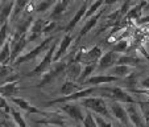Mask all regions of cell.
<instances>
[{
  "label": "cell",
  "instance_id": "obj_9",
  "mask_svg": "<svg viewBox=\"0 0 149 127\" xmlns=\"http://www.w3.org/2000/svg\"><path fill=\"white\" fill-rule=\"evenodd\" d=\"M46 20L41 19V17H37V19L33 20L31 28L29 31L26 32V40H28V44L29 42H34L37 40H40L44 34V25H45Z\"/></svg>",
  "mask_w": 149,
  "mask_h": 127
},
{
  "label": "cell",
  "instance_id": "obj_50",
  "mask_svg": "<svg viewBox=\"0 0 149 127\" xmlns=\"http://www.w3.org/2000/svg\"><path fill=\"white\" fill-rule=\"evenodd\" d=\"M68 1H69V3H70V1H71V0H68Z\"/></svg>",
  "mask_w": 149,
  "mask_h": 127
},
{
  "label": "cell",
  "instance_id": "obj_26",
  "mask_svg": "<svg viewBox=\"0 0 149 127\" xmlns=\"http://www.w3.org/2000/svg\"><path fill=\"white\" fill-rule=\"evenodd\" d=\"M141 62V60L139 57H135V56H125V54H120L118 58V62H116V65H127V66H133L139 65Z\"/></svg>",
  "mask_w": 149,
  "mask_h": 127
},
{
  "label": "cell",
  "instance_id": "obj_16",
  "mask_svg": "<svg viewBox=\"0 0 149 127\" xmlns=\"http://www.w3.org/2000/svg\"><path fill=\"white\" fill-rule=\"evenodd\" d=\"M88 0H86V1H83V3L81 4V7L78 8V11H77V13L73 16V19L69 21V24L66 25V28H65V32L66 33H70L71 31L74 29V27L77 25V24L81 21L82 19L84 17V13H86V11H87V7H88Z\"/></svg>",
  "mask_w": 149,
  "mask_h": 127
},
{
  "label": "cell",
  "instance_id": "obj_7",
  "mask_svg": "<svg viewBox=\"0 0 149 127\" xmlns=\"http://www.w3.org/2000/svg\"><path fill=\"white\" fill-rule=\"evenodd\" d=\"M61 111L69 116L70 119L75 122L82 123L84 118V113L82 110V106L78 102H66V103H61Z\"/></svg>",
  "mask_w": 149,
  "mask_h": 127
},
{
  "label": "cell",
  "instance_id": "obj_14",
  "mask_svg": "<svg viewBox=\"0 0 149 127\" xmlns=\"http://www.w3.org/2000/svg\"><path fill=\"white\" fill-rule=\"evenodd\" d=\"M119 56H120V54L113 52V51L107 52V53H103L98 61L96 69H98V70H108V69L112 68L113 65H116Z\"/></svg>",
  "mask_w": 149,
  "mask_h": 127
},
{
  "label": "cell",
  "instance_id": "obj_32",
  "mask_svg": "<svg viewBox=\"0 0 149 127\" xmlns=\"http://www.w3.org/2000/svg\"><path fill=\"white\" fill-rule=\"evenodd\" d=\"M9 114L12 115V118H13V122L17 124V127H28V126H26L25 119H24L23 115H21V113H19L16 109L11 107V111H9Z\"/></svg>",
  "mask_w": 149,
  "mask_h": 127
},
{
  "label": "cell",
  "instance_id": "obj_15",
  "mask_svg": "<svg viewBox=\"0 0 149 127\" xmlns=\"http://www.w3.org/2000/svg\"><path fill=\"white\" fill-rule=\"evenodd\" d=\"M65 122H66V116L63 114H59V113H49V115H46L44 119H40V121H36V123L38 124H53V126H65Z\"/></svg>",
  "mask_w": 149,
  "mask_h": 127
},
{
  "label": "cell",
  "instance_id": "obj_44",
  "mask_svg": "<svg viewBox=\"0 0 149 127\" xmlns=\"http://www.w3.org/2000/svg\"><path fill=\"white\" fill-rule=\"evenodd\" d=\"M36 124H37V126H36V127H46V126H45V124H38V123H36Z\"/></svg>",
  "mask_w": 149,
  "mask_h": 127
},
{
  "label": "cell",
  "instance_id": "obj_3",
  "mask_svg": "<svg viewBox=\"0 0 149 127\" xmlns=\"http://www.w3.org/2000/svg\"><path fill=\"white\" fill-rule=\"evenodd\" d=\"M69 64H70V62L65 61V60H59V61L53 62L50 68L42 74V78H41V81L38 82L37 88L42 89V88H45V86H48L49 83H52V82H53L54 79L59 76V74L63 73V72L66 70V68H68Z\"/></svg>",
  "mask_w": 149,
  "mask_h": 127
},
{
  "label": "cell",
  "instance_id": "obj_21",
  "mask_svg": "<svg viewBox=\"0 0 149 127\" xmlns=\"http://www.w3.org/2000/svg\"><path fill=\"white\" fill-rule=\"evenodd\" d=\"M82 69H83V66H82L81 64H78V62H70L65 70L68 79L77 82L79 78V76H81V73H82Z\"/></svg>",
  "mask_w": 149,
  "mask_h": 127
},
{
  "label": "cell",
  "instance_id": "obj_11",
  "mask_svg": "<svg viewBox=\"0 0 149 127\" xmlns=\"http://www.w3.org/2000/svg\"><path fill=\"white\" fill-rule=\"evenodd\" d=\"M108 110L111 113V116L116 118L120 124L123 126H127L130 123V118H128V114H127V110L120 105V102H116V101H112L111 103H108Z\"/></svg>",
  "mask_w": 149,
  "mask_h": 127
},
{
  "label": "cell",
  "instance_id": "obj_36",
  "mask_svg": "<svg viewBox=\"0 0 149 127\" xmlns=\"http://www.w3.org/2000/svg\"><path fill=\"white\" fill-rule=\"evenodd\" d=\"M82 127H96V123H95V119H94V115L91 111H86L84 114V118H83V122H82Z\"/></svg>",
  "mask_w": 149,
  "mask_h": 127
},
{
  "label": "cell",
  "instance_id": "obj_19",
  "mask_svg": "<svg viewBox=\"0 0 149 127\" xmlns=\"http://www.w3.org/2000/svg\"><path fill=\"white\" fill-rule=\"evenodd\" d=\"M102 15H103V9H99V11L96 12V13L94 15V16L88 17V19L86 20V24H84V25L82 27L81 32H79L78 37H77V41H79V40H81L83 36H86V34H87L88 32H90L91 29H93L94 27H95L96 24H98V21H99V19H100Z\"/></svg>",
  "mask_w": 149,
  "mask_h": 127
},
{
  "label": "cell",
  "instance_id": "obj_25",
  "mask_svg": "<svg viewBox=\"0 0 149 127\" xmlns=\"http://www.w3.org/2000/svg\"><path fill=\"white\" fill-rule=\"evenodd\" d=\"M139 77H140V73H131L128 74V76L125 77V78H121L123 79V86L124 88H127V90H132V89H135L136 86H139V82H140V79H139Z\"/></svg>",
  "mask_w": 149,
  "mask_h": 127
},
{
  "label": "cell",
  "instance_id": "obj_38",
  "mask_svg": "<svg viewBox=\"0 0 149 127\" xmlns=\"http://www.w3.org/2000/svg\"><path fill=\"white\" fill-rule=\"evenodd\" d=\"M93 115H94V119H95L96 127H112V123L110 121H107L106 118L98 115V114H93Z\"/></svg>",
  "mask_w": 149,
  "mask_h": 127
},
{
  "label": "cell",
  "instance_id": "obj_20",
  "mask_svg": "<svg viewBox=\"0 0 149 127\" xmlns=\"http://www.w3.org/2000/svg\"><path fill=\"white\" fill-rule=\"evenodd\" d=\"M145 6H146V1H141V3L136 4L132 8H130V11L127 12L124 17H125L128 21H131V23H133V21L136 23L139 19L143 17V9L145 8Z\"/></svg>",
  "mask_w": 149,
  "mask_h": 127
},
{
  "label": "cell",
  "instance_id": "obj_37",
  "mask_svg": "<svg viewBox=\"0 0 149 127\" xmlns=\"http://www.w3.org/2000/svg\"><path fill=\"white\" fill-rule=\"evenodd\" d=\"M8 40V21L0 25V49Z\"/></svg>",
  "mask_w": 149,
  "mask_h": 127
},
{
  "label": "cell",
  "instance_id": "obj_49",
  "mask_svg": "<svg viewBox=\"0 0 149 127\" xmlns=\"http://www.w3.org/2000/svg\"><path fill=\"white\" fill-rule=\"evenodd\" d=\"M143 1H148V0H143Z\"/></svg>",
  "mask_w": 149,
  "mask_h": 127
},
{
  "label": "cell",
  "instance_id": "obj_34",
  "mask_svg": "<svg viewBox=\"0 0 149 127\" xmlns=\"http://www.w3.org/2000/svg\"><path fill=\"white\" fill-rule=\"evenodd\" d=\"M136 105L139 106L141 114H143L144 119H145L146 123H149V99L148 101H137Z\"/></svg>",
  "mask_w": 149,
  "mask_h": 127
},
{
  "label": "cell",
  "instance_id": "obj_27",
  "mask_svg": "<svg viewBox=\"0 0 149 127\" xmlns=\"http://www.w3.org/2000/svg\"><path fill=\"white\" fill-rule=\"evenodd\" d=\"M68 4H69L68 0H58L57 3H54V8L50 15V19L54 20V19H58L59 16H62L63 12L66 11V8H68Z\"/></svg>",
  "mask_w": 149,
  "mask_h": 127
},
{
  "label": "cell",
  "instance_id": "obj_30",
  "mask_svg": "<svg viewBox=\"0 0 149 127\" xmlns=\"http://www.w3.org/2000/svg\"><path fill=\"white\" fill-rule=\"evenodd\" d=\"M104 6V0H95L90 4V7H87V11L84 13V20H87L88 17L94 16L99 9H102V7Z\"/></svg>",
  "mask_w": 149,
  "mask_h": 127
},
{
  "label": "cell",
  "instance_id": "obj_43",
  "mask_svg": "<svg viewBox=\"0 0 149 127\" xmlns=\"http://www.w3.org/2000/svg\"><path fill=\"white\" fill-rule=\"evenodd\" d=\"M120 0H104V4L106 6H112V4H116V3H119Z\"/></svg>",
  "mask_w": 149,
  "mask_h": 127
},
{
  "label": "cell",
  "instance_id": "obj_8",
  "mask_svg": "<svg viewBox=\"0 0 149 127\" xmlns=\"http://www.w3.org/2000/svg\"><path fill=\"white\" fill-rule=\"evenodd\" d=\"M115 82H120V78L115 76H110V74H96V76H90L81 85H83L86 88H91V86H100V85L106 83H115Z\"/></svg>",
  "mask_w": 149,
  "mask_h": 127
},
{
  "label": "cell",
  "instance_id": "obj_13",
  "mask_svg": "<svg viewBox=\"0 0 149 127\" xmlns=\"http://www.w3.org/2000/svg\"><path fill=\"white\" fill-rule=\"evenodd\" d=\"M73 41H74V37L70 33H65V36L62 37V40L58 42V45H57L56 53H54V57H53V62L59 61V60H62L66 56V53H68Z\"/></svg>",
  "mask_w": 149,
  "mask_h": 127
},
{
  "label": "cell",
  "instance_id": "obj_28",
  "mask_svg": "<svg viewBox=\"0 0 149 127\" xmlns=\"http://www.w3.org/2000/svg\"><path fill=\"white\" fill-rule=\"evenodd\" d=\"M31 3V0H15V6H13V11L11 13V20L17 19L20 13L23 11H25V7Z\"/></svg>",
  "mask_w": 149,
  "mask_h": 127
},
{
  "label": "cell",
  "instance_id": "obj_40",
  "mask_svg": "<svg viewBox=\"0 0 149 127\" xmlns=\"http://www.w3.org/2000/svg\"><path fill=\"white\" fill-rule=\"evenodd\" d=\"M0 110L4 111L6 114H9V111H11V106L8 105L7 99L3 98V97H0Z\"/></svg>",
  "mask_w": 149,
  "mask_h": 127
},
{
  "label": "cell",
  "instance_id": "obj_35",
  "mask_svg": "<svg viewBox=\"0 0 149 127\" xmlns=\"http://www.w3.org/2000/svg\"><path fill=\"white\" fill-rule=\"evenodd\" d=\"M130 48V41L128 40H120V41H116V45L113 46V52H116V53H124V52H127V49Z\"/></svg>",
  "mask_w": 149,
  "mask_h": 127
},
{
  "label": "cell",
  "instance_id": "obj_18",
  "mask_svg": "<svg viewBox=\"0 0 149 127\" xmlns=\"http://www.w3.org/2000/svg\"><path fill=\"white\" fill-rule=\"evenodd\" d=\"M19 81L8 82V83H3L0 86V97L3 98H13L20 93V86Z\"/></svg>",
  "mask_w": 149,
  "mask_h": 127
},
{
  "label": "cell",
  "instance_id": "obj_2",
  "mask_svg": "<svg viewBox=\"0 0 149 127\" xmlns=\"http://www.w3.org/2000/svg\"><path fill=\"white\" fill-rule=\"evenodd\" d=\"M79 105L94 114H98L100 116H106V118H112L110 110H108V103L102 97H87V98L81 99Z\"/></svg>",
  "mask_w": 149,
  "mask_h": 127
},
{
  "label": "cell",
  "instance_id": "obj_1",
  "mask_svg": "<svg viewBox=\"0 0 149 127\" xmlns=\"http://www.w3.org/2000/svg\"><path fill=\"white\" fill-rule=\"evenodd\" d=\"M98 97L102 98H110L112 101L120 102V103H136V99L128 93V90H124L120 86H98Z\"/></svg>",
  "mask_w": 149,
  "mask_h": 127
},
{
  "label": "cell",
  "instance_id": "obj_6",
  "mask_svg": "<svg viewBox=\"0 0 149 127\" xmlns=\"http://www.w3.org/2000/svg\"><path fill=\"white\" fill-rule=\"evenodd\" d=\"M57 45H58V42H53V44L49 46L48 51H46L44 58L40 61V64L33 69V70L29 72L26 76H42V74L45 73V72L52 66V64H53V57H54V53H56Z\"/></svg>",
  "mask_w": 149,
  "mask_h": 127
},
{
  "label": "cell",
  "instance_id": "obj_45",
  "mask_svg": "<svg viewBox=\"0 0 149 127\" xmlns=\"http://www.w3.org/2000/svg\"><path fill=\"white\" fill-rule=\"evenodd\" d=\"M145 8H148V9H149V0H148V1H146V6H145Z\"/></svg>",
  "mask_w": 149,
  "mask_h": 127
},
{
  "label": "cell",
  "instance_id": "obj_23",
  "mask_svg": "<svg viewBox=\"0 0 149 127\" xmlns=\"http://www.w3.org/2000/svg\"><path fill=\"white\" fill-rule=\"evenodd\" d=\"M110 70V76H115L118 78H125L128 74L132 73V68L127 65H113L112 68L108 69Z\"/></svg>",
  "mask_w": 149,
  "mask_h": 127
},
{
  "label": "cell",
  "instance_id": "obj_41",
  "mask_svg": "<svg viewBox=\"0 0 149 127\" xmlns=\"http://www.w3.org/2000/svg\"><path fill=\"white\" fill-rule=\"evenodd\" d=\"M130 4H131V0H125V1H124V4L123 6H121V8L119 9V11H120V15L121 16H125V13L128 11H130Z\"/></svg>",
  "mask_w": 149,
  "mask_h": 127
},
{
  "label": "cell",
  "instance_id": "obj_31",
  "mask_svg": "<svg viewBox=\"0 0 149 127\" xmlns=\"http://www.w3.org/2000/svg\"><path fill=\"white\" fill-rule=\"evenodd\" d=\"M96 65H98V64H88V65H84L83 69H82L81 76H79V78H78V81H77V82L81 85L83 81H86V79L91 76V73H93V72H95Z\"/></svg>",
  "mask_w": 149,
  "mask_h": 127
},
{
  "label": "cell",
  "instance_id": "obj_4",
  "mask_svg": "<svg viewBox=\"0 0 149 127\" xmlns=\"http://www.w3.org/2000/svg\"><path fill=\"white\" fill-rule=\"evenodd\" d=\"M54 37L50 36L48 37V39H45L42 42H40L38 45L36 46L34 49H32V51H29L28 53H23L21 56H19L16 60L13 61V65L17 66V65H21V64H25V62L28 61H32V60H34L36 57H38L40 54L42 53V52H45L49 49V46L52 45V42H53Z\"/></svg>",
  "mask_w": 149,
  "mask_h": 127
},
{
  "label": "cell",
  "instance_id": "obj_48",
  "mask_svg": "<svg viewBox=\"0 0 149 127\" xmlns=\"http://www.w3.org/2000/svg\"><path fill=\"white\" fill-rule=\"evenodd\" d=\"M120 127H125V126H123V124H120Z\"/></svg>",
  "mask_w": 149,
  "mask_h": 127
},
{
  "label": "cell",
  "instance_id": "obj_17",
  "mask_svg": "<svg viewBox=\"0 0 149 127\" xmlns=\"http://www.w3.org/2000/svg\"><path fill=\"white\" fill-rule=\"evenodd\" d=\"M19 81V77L15 76V68L11 64H3L0 65V82L8 83V82Z\"/></svg>",
  "mask_w": 149,
  "mask_h": 127
},
{
  "label": "cell",
  "instance_id": "obj_46",
  "mask_svg": "<svg viewBox=\"0 0 149 127\" xmlns=\"http://www.w3.org/2000/svg\"><path fill=\"white\" fill-rule=\"evenodd\" d=\"M59 127H79V126H59Z\"/></svg>",
  "mask_w": 149,
  "mask_h": 127
},
{
  "label": "cell",
  "instance_id": "obj_10",
  "mask_svg": "<svg viewBox=\"0 0 149 127\" xmlns=\"http://www.w3.org/2000/svg\"><path fill=\"white\" fill-rule=\"evenodd\" d=\"M125 110L128 114V118H130V123H132L135 127H148V123L145 122L140 109L137 107L136 103H128Z\"/></svg>",
  "mask_w": 149,
  "mask_h": 127
},
{
  "label": "cell",
  "instance_id": "obj_29",
  "mask_svg": "<svg viewBox=\"0 0 149 127\" xmlns=\"http://www.w3.org/2000/svg\"><path fill=\"white\" fill-rule=\"evenodd\" d=\"M9 58H11V42L7 40L6 44L0 49V65L9 64Z\"/></svg>",
  "mask_w": 149,
  "mask_h": 127
},
{
  "label": "cell",
  "instance_id": "obj_5",
  "mask_svg": "<svg viewBox=\"0 0 149 127\" xmlns=\"http://www.w3.org/2000/svg\"><path fill=\"white\" fill-rule=\"evenodd\" d=\"M98 93V86H91V88H83L81 89L77 93H73L70 95H63L61 98H57L53 99V101L48 102L46 106H52V105H57V103H66V102H77V101H81L83 98H87V97H93L94 94Z\"/></svg>",
  "mask_w": 149,
  "mask_h": 127
},
{
  "label": "cell",
  "instance_id": "obj_24",
  "mask_svg": "<svg viewBox=\"0 0 149 127\" xmlns=\"http://www.w3.org/2000/svg\"><path fill=\"white\" fill-rule=\"evenodd\" d=\"M82 89V85H79L78 82L70 81V79H66L61 86V93L62 95H70L73 93H77Z\"/></svg>",
  "mask_w": 149,
  "mask_h": 127
},
{
  "label": "cell",
  "instance_id": "obj_47",
  "mask_svg": "<svg viewBox=\"0 0 149 127\" xmlns=\"http://www.w3.org/2000/svg\"><path fill=\"white\" fill-rule=\"evenodd\" d=\"M88 1H91V3H93V1H95V0H88Z\"/></svg>",
  "mask_w": 149,
  "mask_h": 127
},
{
  "label": "cell",
  "instance_id": "obj_12",
  "mask_svg": "<svg viewBox=\"0 0 149 127\" xmlns=\"http://www.w3.org/2000/svg\"><path fill=\"white\" fill-rule=\"evenodd\" d=\"M11 102L15 106H17L19 109L26 111L28 114H40V115H45V116L49 115V113H45V111L37 109L36 106H33L31 102H28L25 98H23V97H13V98H11Z\"/></svg>",
  "mask_w": 149,
  "mask_h": 127
},
{
  "label": "cell",
  "instance_id": "obj_39",
  "mask_svg": "<svg viewBox=\"0 0 149 127\" xmlns=\"http://www.w3.org/2000/svg\"><path fill=\"white\" fill-rule=\"evenodd\" d=\"M56 27H57V23L56 21H46L45 23V25H44V34H48V33H50V32H53L54 29H56Z\"/></svg>",
  "mask_w": 149,
  "mask_h": 127
},
{
  "label": "cell",
  "instance_id": "obj_33",
  "mask_svg": "<svg viewBox=\"0 0 149 127\" xmlns=\"http://www.w3.org/2000/svg\"><path fill=\"white\" fill-rule=\"evenodd\" d=\"M54 3H56V0H41V1L37 3L34 9H36V12H38V13H44V12L48 11Z\"/></svg>",
  "mask_w": 149,
  "mask_h": 127
},
{
  "label": "cell",
  "instance_id": "obj_42",
  "mask_svg": "<svg viewBox=\"0 0 149 127\" xmlns=\"http://www.w3.org/2000/svg\"><path fill=\"white\" fill-rule=\"evenodd\" d=\"M139 86H141V88L149 90V77H145L144 79H141V81L139 82Z\"/></svg>",
  "mask_w": 149,
  "mask_h": 127
},
{
  "label": "cell",
  "instance_id": "obj_22",
  "mask_svg": "<svg viewBox=\"0 0 149 127\" xmlns=\"http://www.w3.org/2000/svg\"><path fill=\"white\" fill-rule=\"evenodd\" d=\"M13 6H15V0H6V3L0 8V25L8 21L12 11H13Z\"/></svg>",
  "mask_w": 149,
  "mask_h": 127
}]
</instances>
